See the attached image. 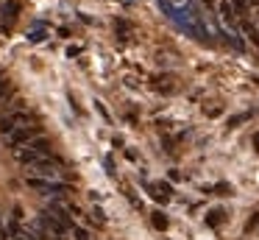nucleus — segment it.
I'll return each instance as SVG.
<instances>
[{
	"instance_id": "nucleus-1",
	"label": "nucleus",
	"mask_w": 259,
	"mask_h": 240,
	"mask_svg": "<svg viewBox=\"0 0 259 240\" xmlns=\"http://www.w3.org/2000/svg\"><path fill=\"white\" fill-rule=\"evenodd\" d=\"M34 123V115L31 112H25V109H14V112H9V115H3L0 117V131L6 134H12V131H17L20 126H31Z\"/></svg>"
},
{
	"instance_id": "nucleus-2",
	"label": "nucleus",
	"mask_w": 259,
	"mask_h": 240,
	"mask_svg": "<svg viewBox=\"0 0 259 240\" xmlns=\"http://www.w3.org/2000/svg\"><path fill=\"white\" fill-rule=\"evenodd\" d=\"M31 173L39 176V179H56V176H62V159L48 154V156H42V159H36L34 165H31Z\"/></svg>"
},
{
	"instance_id": "nucleus-3",
	"label": "nucleus",
	"mask_w": 259,
	"mask_h": 240,
	"mask_svg": "<svg viewBox=\"0 0 259 240\" xmlns=\"http://www.w3.org/2000/svg\"><path fill=\"white\" fill-rule=\"evenodd\" d=\"M28 187L36 190V193H42V195H59V198H64V195H67V187H64L62 182H56V179L28 176Z\"/></svg>"
},
{
	"instance_id": "nucleus-4",
	"label": "nucleus",
	"mask_w": 259,
	"mask_h": 240,
	"mask_svg": "<svg viewBox=\"0 0 259 240\" xmlns=\"http://www.w3.org/2000/svg\"><path fill=\"white\" fill-rule=\"evenodd\" d=\"M42 134V126H34V123H31V126H20L17 131H12L6 137V143H9V148H23V145H28L31 140H36Z\"/></svg>"
},
{
	"instance_id": "nucleus-5",
	"label": "nucleus",
	"mask_w": 259,
	"mask_h": 240,
	"mask_svg": "<svg viewBox=\"0 0 259 240\" xmlns=\"http://www.w3.org/2000/svg\"><path fill=\"white\" fill-rule=\"evenodd\" d=\"M220 20L226 22V28H231V31H237V11H234V6L229 3V0H220Z\"/></svg>"
},
{
	"instance_id": "nucleus-6",
	"label": "nucleus",
	"mask_w": 259,
	"mask_h": 240,
	"mask_svg": "<svg viewBox=\"0 0 259 240\" xmlns=\"http://www.w3.org/2000/svg\"><path fill=\"white\" fill-rule=\"evenodd\" d=\"M14 159H17V162H23V165H28V167H31L36 159H42V154H36V151L31 148V145H23V148H17V151H14Z\"/></svg>"
},
{
	"instance_id": "nucleus-7",
	"label": "nucleus",
	"mask_w": 259,
	"mask_h": 240,
	"mask_svg": "<svg viewBox=\"0 0 259 240\" xmlns=\"http://www.w3.org/2000/svg\"><path fill=\"white\" fill-rule=\"evenodd\" d=\"M20 14V3H14V0H6V3H3V9H0V17H3V25H12L14 22V17Z\"/></svg>"
},
{
	"instance_id": "nucleus-8",
	"label": "nucleus",
	"mask_w": 259,
	"mask_h": 240,
	"mask_svg": "<svg viewBox=\"0 0 259 240\" xmlns=\"http://www.w3.org/2000/svg\"><path fill=\"white\" fill-rule=\"evenodd\" d=\"M14 95V87H12V81H9L6 76H0V104L3 100H9Z\"/></svg>"
},
{
	"instance_id": "nucleus-9",
	"label": "nucleus",
	"mask_w": 259,
	"mask_h": 240,
	"mask_svg": "<svg viewBox=\"0 0 259 240\" xmlns=\"http://www.w3.org/2000/svg\"><path fill=\"white\" fill-rule=\"evenodd\" d=\"M223 215H226L223 210H212V212H209V218H206V223H209V226H218V223L223 221Z\"/></svg>"
},
{
	"instance_id": "nucleus-10",
	"label": "nucleus",
	"mask_w": 259,
	"mask_h": 240,
	"mask_svg": "<svg viewBox=\"0 0 259 240\" xmlns=\"http://www.w3.org/2000/svg\"><path fill=\"white\" fill-rule=\"evenodd\" d=\"M153 226H156V229H167V218H164L162 212H153Z\"/></svg>"
},
{
	"instance_id": "nucleus-11",
	"label": "nucleus",
	"mask_w": 259,
	"mask_h": 240,
	"mask_svg": "<svg viewBox=\"0 0 259 240\" xmlns=\"http://www.w3.org/2000/svg\"><path fill=\"white\" fill-rule=\"evenodd\" d=\"M229 3L234 6V11H237V9H245V6H248V0H229Z\"/></svg>"
},
{
	"instance_id": "nucleus-12",
	"label": "nucleus",
	"mask_w": 259,
	"mask_h": 240,
	"mask_svg": "<svg viewBox=\"0 0 259 240\" xmlns=\"http://www.w3.org/2000/svg\"><path fill=\"white\" fill-rule=\"evenodd\" d=\"M214 190H218L220 195H229V193H231V187H229V184H218V187H214Z\"/></svg>"
},
{
	"instance_id": "nucleus-13",
	"label": "nucleus",
	"mask_w": 259,
	"mask_h": 240,
	"mask_svg": "<svg viewBox=\"0 0 259 240\" xmlns=\"http://www.w3.org/2000/svg\"><path fill=\"white\" fill-rule=\"evenodd\" d=\"M253 145H256V148H259V134H256V137H253Z\"/></svg>"
},
{
	"instance_id": "nucleus-14",
	"label": "nucleus",
	"mask_w": 259,
	"mask_h": 240,
	"mask_svg": "<svg viewBox=\"0 0 259 240\" xmlns=\"http://www.w3.org/2000/svg\"><path fill=\"white\" fill-rule=\"evenodd\" d=\"M248 3H251V6H259V0H248Z\"/></svg>"
},
{
	"instance_id": "nucleus-15",
	"label": "nucleus",
	"mask_w": 259,
	"mask_h": 240,
	"mask_svg": "<svg viewBox=\"0 0 259 240\" xmlns=\"http://www.w3.org/2000/svg\"><path fill=\"white\" fill-rule=\"evenodd\" d=\"M201 3H206V6H209V3H212V0H201Z\"/></svg>"
}]
</instances>
